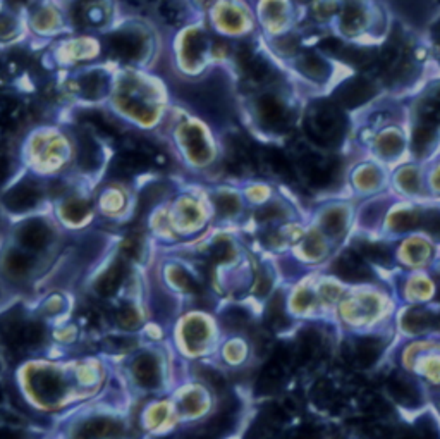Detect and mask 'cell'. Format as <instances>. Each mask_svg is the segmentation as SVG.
<instances>
[{"label":"cell","instance_id":"8fae6325","mask_svg":"<svg viewBox=\"0 0 440 439\" xmlns=\"http://www.w3.org/2000/svg\"><path fill=\"white\" fill-rule=\"evenodd\" d=\"M267 324L274 329H284L289 324L284 314V296L275 295L267 307Z\"/></svg>","mask_w":440,"mask_h":439},{"label":"cell","instance_id":"ffe728a7","mask_svg":"<svg viewBox=\"0 0 440 439\" xmlns=\"http://www.w3.org/2000/svg\"><path fill=\"white\" fill-rule=\"evenodd\" d=\"M87 210L88 208L83 202H71L66 208V215L71 219V221H80L81 217H85Z\"/></svg>","mask_w":440,"mask_h":439},{"label":"cell","instance_id":"83f0119b","mask_svg":"<svg viewBox=\"0 0 440 439\" xmlns=\"http://www.w3.org/2000/svg\"><path fill=\"white\" fill-rule=\"evenodd\" d=\"M309 296L307 295V293H301L300 296H298V305H300V307H305V305H308L309 303Z\"/></svg>","mask_w":440,"mask_h":439},{"label":"cell","instance_id":"ba28073f","mask_svg":"<svg viewBox=\"0 0 440 439\" xmlns=\"http://www.w3.org/2000/svg\"><path fill=\"white\" fill-rule=\"evenodd\" d=\"M402 324H404V329L409 331V333H425V331H428L430 327L435 326V319L428 310L416 307L411 308V310L404 315Z\"/></svg>","mask_w":440,"mask_h":439},{"label":"cell","instance_id":"d6986e66","mask_svg":"<svg viewBox=\"0 0 440 439\" xmlns=\"http://www.w3.org/2000/svg\"><path fill=\"white\" fill-rule=\"evenodd\" d=\"M117 322L121 324L124 329H133V327H136L138 324H140V319H138L136 310H134L133 307H124L119 310Z\"/></svg>","mask_w":440,"mask_h":439},{"label":"cell","instance_id":"8992f818","mask_svg":"<svg viewBox=\"0 0 440 439\" xmlns=\"http://www.w3.org/2000/svg\"><path fill=\"white\" fill-rule=\"evenodd\" d=\"M121 431V426L117 422L110 419H103V417H98V419L89 420L87 426L81 429V438L80 439H100V438H112L115 434H119Z\"/></svg>","mask_w":440,"mask_h":439},{"label":"cell","instance_id":"6da1fadb","mask_svg":"<svg viewBox=\"0 0 440 439\" xmlns=\"http://www.w3.org/2000/svg\"><path fill=\"white\" fill-rule=\"evenodd\" d=\"M31 384L36 396L42 398L43 401H55L62 396V382L59 379V375H55L54 372H36L33 375Z\"/></svg>","mask_w":440,"mask_h":439},{"label":"cell","instance_id":"7402d4cb","mask_svg":"<svg viewBox=\"0 0 440 439\" xmlns=\"http://www.w3.org/2000/svg\"><path fill=\"white\" fill-rule=\"evenodd\" d=\"M268 289H270V279L265 276V274H260V276L256 278L255 289H253V292L258 296H265L268 293Z\"/></svg>","mask_w":440,"mask_h":439},{"label":"cell","instance_id":"5bb4252c","mask_svg":"<svg viewBox=\"0 0 440 439\" xmlns=\"http://www.w3.org/2000/svg\"><path fill=\"white\" fill-rule=\"evenodd\" d=\"M184 338L189 343V347H198L200 343H203L205 338H207V327L200 321L188 322L184 327Z\"/></svg>","mask_w":440,"mask_h":439},{"label":"cell","instance_id":"30bf717a","mask_svg":"<svg viewBox=\"0 0 440 439\" xmlns=\"http://www.w3.org/2000/svg\"><path fill=\"white\" fill-rule=\"evenodd\" d=\"M122 276H124V271H122V267L117 264V266L112 267V269L107 271V273L98 279V282H96L95 286L96 292L102 296L114 295V293L117 292L119 286H121Z\"/></svg>","mask_w":440,"mask_h":439},{"label":"cell","instance_id":"7c38bea8","mask_svg":"<svg viewBox=\"0 0 440 439\" xmlns=\"http://www.w3.org/2000/svg\"><path fill=\"white\" fill-rule=\"evenodd\" d=\"M222 322L229 331H241L248 326L249 315H248V312L242 310V308L233 307L223 314Z\"/></svg>","mask_w":440,"mask_h":439},{"label":"cell","instance_id":"484cf974","mask_svg":"<svg viewBox=\"0 0 440 439\" xmlns=\"http://www.w3.org/2000/svg\"><path fill=\"white\" fill-rule=\"evenodd\" d=\"M0 439H24V436L17 433V431L0 429Z\"/></svg>","mask_w":440,"mask_h":439},{"label":"cell","instance_id":"9a60e30c","mask_svg":"<svg viewBox=\"0 0 440 439\" xmlns=\"http://www.w3.org/2000/svg\"><path fill=\"white\" fill-rule=\"evenodd\" d=\"M43 326L40 322H29L22 327V343L36 347L43 341Z\"/></svg>","mask_w":440,"mask_h":439},{"label":"cell","instance_id":"d4e9b609","mask_svg":"<svg viewBox=\"0 0 440 439\" xmlns=\"http://www.w3.org/2000/svg\"><path fill=\"white\" fill-rule=\"evenodd\" d=\"M325 226L330 229L332 233L339 231V229L342 228V219H341V215H339L337 212H334V214H330L329 217H327Z\"/></svg>","mask_w":440,"mask_h":439},{"label":"cell","instance_id":"2e32d148","mask_svg":"<svg viewBox=\"0 0 440 439\" xmlns=\"http://www.w3.org/2000/svg\"><path fill=\"white\" fill-rule=\"evenodd\" d=\"M413 434L416 439H439V429L430 417L420 419L416 427L413 429Z\"/></svg>","mask_w":440,"mask_h":439},{"label":"cell","instance_id":"4316f807","mask_svg":"<svg viewBox=\"0 0 440 439\" xmlns=\"http://www.w3.org/2000/svg\"><path fill=\"white\" fill-rule=\"evenodd\" d=\"M7 174H9V164H7L6 159L0 157V183L6 181Z\"/></svg>","mask_w":440,"mask_h":439},{"label":"cell","instance_id":"ac0fdd59","mask_svg":"<svg viewBox=\"0 0 440 439\" xmlns=\"http://www.w3.org/2000/svg\"><path fill=\"white\" fill-rule=\"evenodd\" d=\"M200 375L212 389H215V391H226L227 389L226 379H223V375L220 374V372L212 369H201Z\"/></svg>","mask_w":440,"mask_h":439},{"label":"cell","instance_id":"e0dca14e","mask_svg":"<svg viewBox=\"0 0 440 439\" xmlns=\"http://www.w3.org/2000/svg\"><path fill=\"white\" fill-rule=\"evenodd\" d=\"M100 250H102V240H100V238H96V236L87 238L80 248V259L93 260L96 255L100 254Z\"/></svg>","mask_w":440,"mask_h":439},{"label":"cell","instance_id":"603a6c76","mask_svg":"<svg viewBox=\"0 0 440 439\" xmlns=\"http://www.w3.org/2000/svg\"><path fill=\"white\" fill-rule=\"evenodd\" d=\"M427 229L432 234H437V236H440V212H432V214L428 215Z\"/></svg>","mask_w":440,"mask_h":439},{"label":"cell","instance_id":"4fadbf2b","mask_svg":"<svg viewBox=\"0 0 440 439\" xmlns=\"http://www.w3.org/2000/svg\"><path fill=\"white\" fill-rule=\"evenodd\" d=\"M29 267H31V260L22 252H10L9 257H7V271L14 274V276H24L29 271Z\"/></svg>","mask_w":440,"mask_h":439},{"label":"cell","instance_id":"277c9868","mask_svg":"<svg viewBox=\"0 0 440 439\" xmlns=\"http://www.w3.org/2000/svg\"><path fill=\"white\" fill-rule=\"evenodd\" d=\"M134 375L143 388H156L160 384L159 364L154 357L143 355L134 362Z\"/></svg>","mask_w":440,"mask_h":439},{"label":"cell","instance_id":"9c48e42d","mask_svg":"<svg viewBox=\"0 0 440 439\" xmlns=\"http://www.w3.org/2000/svg\"><path fill=\"white\" fill-rule=\"evenodd\" d=\"M380 352H382V343L379 340H375V338H365L354 348V357H356V360L361 366L368 367L372 364H375Z\"/></svg>","mask_w":440,"mask_h":439},{"label":"cell","instance_id":"7a4b0ae2","mask_svg":"<svg viewBox=\"0 0 440 439\" xmlns=\"http://www.w3.org/2000/svg\"><path fill=\"white\" fill-rule=\"evenodd\" d=\"M389 391L401 405L406 407H416L420 403V391L415 382L406 375L396 374L389 381Z\"/></svg>","mask_w":440,"mask_h":439},{"label":"cell","instance_id":"3957f363","mask_svg":"<svg viewBox=\"0 0 440 439\" xmlns=\"http://www.w3.org/2000/svg\"><path fill=\"white\" fill-rule=\"evenodd\" d=\"M40 192L35 188V185L31 183H22L13 189L9 195L6 196L7 207L13 208V210H26V208H31L38 202Z\"/></svg>","mask_w":440,"mask_h":439},{"label":"cell","instance_id":"cb8c5ba5","mask_svg":"<svg viewBox=\"0 0 440 439\" xmlns=\"http://www.w3.org/2000/svg\"><path fill=\"white\" fill-rule=\"evenodd\" d=\"M182 405H184V408L188 412H196L201 408V400H200L198 394L193 393V394H189L188 398H184V403Z\"/></svg>","mask_w":440,"mask_h":439},{"label":"cell","instance_id":"5b68a950","mask_svg":"<svg viewBox=\"0 0 440 439\" xmlns=\"http://www.w3.org/2000/svg\"><path fill=\"white\" fill-rule=\"evenodd\" d=\"M335 273L339 274L342 279H348V281H365L370 276L367 266H365L361 260H358L354 255H344L334 267Z\"/></svg>","mask_w":440,"mask_h":439},{"label":"cell","instance_id":"52a82bcc","mask_svg":"<svg viewBox=\"0 0 440 439\" xmlns=\"http://www.w3.org/2000/svg\"><path fill=\"white\" fill-rule=\"evenodd\" d=\"M48 238H50V231H48V228L43 222H29L21 231L22 245L26 248H31V250L43 248L47 245Z\"/></svg>","mask_w":440,"mask_h":439},{"label":"cell","instance_id":"44dd1931","mask_svg":"<svg viewBox=\"0 0 440 439\" xmlns=\"http://www.w3.org/2000/svg\"><path fill=\"white\" fill-rule=\"evenodd\" d=\"M217 206H219V210L223 212V214H233V212H236L237 202H236V199H233V196H222V199L217 202Z\"/></svg>","mask_w":440,"mask_h":439},{"label":"cell","instance_id":"f1b7e54d","mask_svg":"<svg viewBox=\"0 0 440 439\" xmlns=\"http://www.w3.org/2000/svg\"><path fill=\"white\" fill-rule=\"evenodd\" d=\"M0 400H2V393H0Z\"/></svg>","mask_w":440,"mask_h":439}]
</instances>
